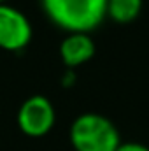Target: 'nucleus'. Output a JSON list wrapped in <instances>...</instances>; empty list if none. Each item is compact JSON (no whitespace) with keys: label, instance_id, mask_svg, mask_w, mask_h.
I'll use <instances>...</instances> for the list:
<instances>
[{"label":"nucleus","instance_id":"nucleus-1","mask_svg":"<svg viewBox=\"0 0 149 151\" xmlns=\"http://www.w3.org/2000/svg\"><path fill=\"white\" fill-rule=\"evenodd\" d=\"M47 18L60 28L88 34L107 14V0H40Z\"/></svg>","mask_w":149,"mask_h":151},{"label":"nucleus","instance_id":"nucleus-2","mask_svg":"<svg viewBox=\"0 0 149 151\" xmlns=\"http://www.w3.org/2000/svg\"><path fill=\"white\" fill-rule=\"evenodd\" d=\"M70 142L75 151H116L121 139L109 118L98 113H84L70 125Z\"/></svg>","mask_w":149,"mask_h":151},{"label":"nucleus","instance_id":"nucleus-3","mask_svg":"<svg viewBox=\"0 0 149 151\" xmlns=\"http://www.w3.org/2000/svg\"><path fill=\"white\" fill-rule=\"evenodd\" d=\"M56 121V111L51 100L44 95L28 97L18 111V127L28 137L46 135Z\"/></svg>","mask_w":149,"mask_h":151},{"label":"nucleus","instance_id":"nucleus-4","mask_svg":"<svg viewBox=\"0 0 149 151\" xmlns=\"http://www.w3.org/2000/svg\"><path fill=\"white\" fill-rule=\"evenodd\" d=\"M32 40V23L16 7L0 4V47L19 51Z\"/></svg>","mask_w":149,"mask_h":151},{"label":"nucleus","instance_id":"nucleus-5","mask_svg":"<svg viewBox=\"0 0 149 151\" xmlns=\"http://www.w3.org/2000/svg\"><path fill=\"white\" fill-rule=\"evenodd\" d=\"M93 55H95V42L90 34L72 32L60 44V56L67 67L82 65Z\"/></svg>","mask_w":149,"mask_h":151},{"label":"nucleus","instance_id":"nucleus-6","mask_svg":"<svg viewBox=\"0 0 149 151\" xmlns=\"http://www.w3.org/2000/svg\"><path fill=\"white\" fill-rule=\"evenodd\" d=\"M144 0H107V14L116 23L126 25L139 18Z\"/></svg>","mask_w":149,"mask_h":151},{"label":"nucleus","instance_id":"nucleus-7","mask_svg":"<svg viewBox=\"0 0 149 151\" xmlns=\"http://www.w3.org/2000/svg\"><path fill=\"white\" fill-rule=\"evenodd\" d=\"M116 151H149V148L142 142H121Z\"/></svg>","mask_w":149,"mask_h":151},{"label":"nucleus","instance_id":"nucleus-8","mask_svg":"<svg viewBox=\"0 0 149 151\" xmlns=\"http://www.w3.org/2000/svg\"><path fill=\"white\" fill-rule=\"evenodd\" d=\"M4 2H5V0H0V4H4Z\"/></svg>","mask_w":149,"mask_h":151}]
</instances>
